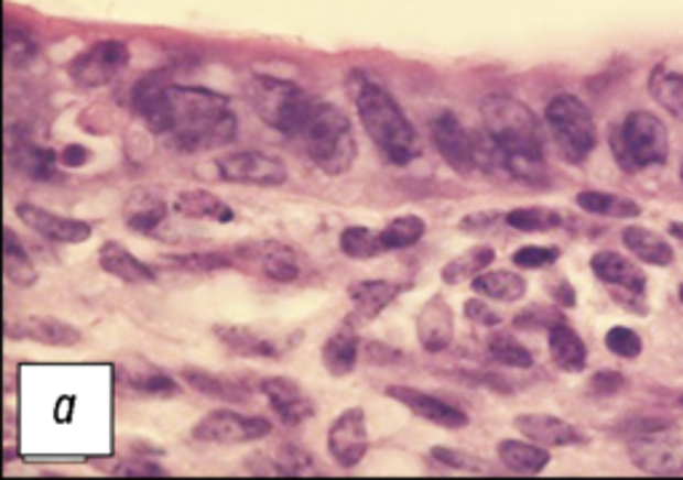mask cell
I'll use <instances>...</instances> for the list:
<instances>
[{
  "label": "cell",
  "mask_w": 683,
  "mask_h": 480,
  "mask_svg": "<svg viewBox=\"0 0 683 480\" xmlns=\"http://www.w3.org/2000/svg\"><path fill=\"white\" fill-rule=\"evenodd\" d=\"M131 105L148 129L180 153L227 148L238 134L230 99L212 88L180 86L148 75L131 91Z\"/></svg>",
  "instance_id": "obj_1"
},
{
  "label": "cell",
  "mask_w": 683,
  "mask_h": 480,
  "mask_svg": "<svg viewBox=\"0 0 683 480\" xmlns=\"http://www.w3.org/2000/svg\"><path fill=\"white\" fill-rule=\"evenodd\" d=\"M480 116L491 150L505 172L523 185H548L545 137L531 107L510 94H491L480 102Z\"/></svg>",
  "instance_id": "obj_2"
},
{
  "label": "cell",
  "mask_w": 683,
  "mask_h": 480,
  "mask_svg": "<svg viewBox=\"0 0 683 480\" xmlns=\"http://www.w3.org/2000/svg\"><path fill=\"white\" fill-rule=\"evenodd\" d=\"M353 102H356L366 134L377 144L384 161L403 168L422 155V139L416 134L414 123L406 118V112L401 110L388 88L375 84L366 75H356L353 78Z\"/></svg>",
  "instance_id": "obj_3"
},
{
  "label": "cell",
  "mask_w": 683,
  "mask_h": 480,
  "mask_svg": "<svg viewBox=\"0 0 683 480\" xmlns=\"http://www.w3.org/2000/svg\"><path fill=\"white\" fill-rule=\"evenodd\" d=\"M294 139H300L307 161L328 176L347 174L358 157L350 118L332 102H313L300 134Z\"/></svg>",
  "instance_id": "obj_4"
},
{
  "label": "cell",
  "mask_w": 683,
  "mask_h": 480,
  "mask_svg": "<svg viewBox=\"0 0 683 480\" xmlns=\"http://www.w3.org/2000/svg\"><path fill=\"white\" fill-rule=\"evenodd\" d=\"M611 155L619 168L638 174L643 168L662 166L670 153V137L665 123L649 110H632L609 134Z\"/></svg>",
  "instance_id": "obj_5"
},
{
  "label": "cell",
  "mask_w": 683,
  "mask_h": 480,
  "mask_svg": "<svg viewBox=\"0 0 683 480\" xmlns=\"http://www.w3.org/2000/svg\"><path fill=\"white\" fill-rule=\"evenodd\" d=\"M246 102L262 123H268L278 134L294 139L315 99L294 80L275 78V75H254L246 84Z\"/></svg>",
  "instance_id": "obj_6"
},
{
  "label": "cell",
  "mask_w": 683,
  "mask_h": 480,
  "mask_svg": "<svg viewBox=\"0 0 683 480\" xmlns=\"http://www.w3.org/2000/svg\"><path fill=\"white\" fill-rule=\"evenodd\" d=\"M548 129L555 148L568 163H585L598 144V131L593 112L574 94H559L545 107Z\"/></svg>",
  "instance_id": "obj_7"
},
{
  "label": "cell",
  "mask_w": 683,
  "mask_h": 480,
  "mask_svg": "<svg viewBox=\"0 0 683 480\" xmlns=\"http://www.w3.org/2000/svg\"><path fill=\"white\" fill-rule=\"evenodd\" d=\"M430 139H433L435 150H438L441 157L454 168L459 176H470L480 172V168L489 163V155H495V150L484 148L478 142L476 134L467 131V126L454 116L452 110L438 112L430 120Z\"/></svg>",
  "instance_id": "obj_8"
},
{
  "label": "cell",
  "mask_w": 683,
  "mask_h": 480,
  "mask_svg": "<svg viewBox=\"0 0 683 480\" xmlns=\"http://www.w3.org/2000/svg\"><path fill=\"white\" fill-rule=\"evenodd\" d=\"M131 52L123 41H97L69 62L67 75L80 88H102L118 78L129 65Z\"/></svg>",
  "instance_id": "obj_9"
},
{
  "label": "cell",
  "mask_w": 683,
  "mask_h": 480,
  "mask_svg": "<svg viewBox=\"0 0 683 480\" xmlns=\"http://www.w3.org/2000/svg\"><path fill=\"white\" fill-rule=\"evenodd\" d=\"M270 433H273V425L264 416H246L230 408H217L193 427V440L214 446H240L264 440Z\"/></svg>",
  "instance_id": "obj_10"
},
{
  "label": "cell",
  "mask_w": 683,
  "mask_h": 480,
  "mask_svg": "<svg viewBox=\"0 0 683 480\" xmlns=\"http://www.w3.org/2000/svg\"><path fill=\"white\" fill-rule=\"evenodd\" d=\"M590 270L606 288L615 292L619 305L636 309V313H647L643 299H647L649 281L647 273L632 259L617 254V251H598L590 259Z\"/></svg>",
  "instance_id": "obj_11"
},
{
  "label": "cell",
  "mask_w": 683,
  "mask_h": 480,
  "mask_svg": "<svg viewBox=\"0 0 683 480\" xmlns=\"http://www.w3.org/2000/svg\"><path fill=\"white\" fill-rule=\"evenodd\" d=\"M219 179L227 185L249 187H281L289 179L286 163L278 155L262 153V150H240V153H225L217 157Z\"/></svg>",
  "instance_id": "obj_12"
},
{
  "label": "cell",
  "mask_w": 683,
  "mask_h": 480,
  "mask_svg": "<svg viewBox=\"0 0 683 480\" xmlns=\"http://www.w3.org/2000/svg\"><path fill=\"white\" fill-rule=\"evenodd\" d=\"M217 339L223 342L227 350L236 352L240 358H259V360H278L289 356L296 345L302 342L300 331L278 334L268 331V328H254V326H217L214 328Z\"/></svg>",
  "instance_id": "obj_13"
},
{
  "label": "cell",
  "mask_w": 683,
  "mask_h": 480,
  "mask_svg": "<svg viewBox=\"0 0 683 480\" xmlns=\"http://www.w3.org/2000/svg\"><path fill=\"white\" fill-rule=\"evenodd\" d=\"M326 446L332 459L345 470H353L364 462L369 451V429H366V412L360 406L347 408L332 422L326 435Z\"/></svg>",
  "instance_id": "obj_14"
},
{
  "label": "cell",
  "mask_w": 683,
  "mask_h": 480,
  "mask_svg": "<svg viewBox=\"0 0 683 480\" xmlns=\"http://www.w3.org/2000/svg\"><path fill=\"white\" fill-rule=\"evenodd\" d=\"M630 462L643 472V476L673 478L683 476V440L665 438V433L641 435L630 438L628 444Z\"/></svg>",
  "instance_id": "obj_15"
},
{
  "label": "cell",
  "mask_w": 683,
  "mask_h": 480,
  "mask_svg": "<svg viewBox=\"0 0 683 480\" xmlns=\"http://www.w3.org/2000/svg\"><path fill=\"white\" fill-rule=\"evenodd\" d=\"M257 393L264 395L270 408L278 414V419L286 427H302L307 419H313L315 403L300 382L289 377H264L257 382Z\"/></svg>",
  "instance_id": "obj_16"
},
{
  "label": "cell",
  "mask_w": 683,
  "mask_h": 480,
  "mask_svg": "<svg viewBox=\"0 0 683 480\" xmlns=\"http://www.w3.org/2000/svg\"><path fill=\"white\" fill-rule=\"evenodd\" d=\"M384 395L393 397V401L401 403V406H406L411 414L420 416V419H425L435 427L462 429L470 425V416L462 412V408L441 401L438 395L425 393V390L409 388V384H393V388L384 390Z\"/></svg>",
  "instance_id": "obj_17"
},
{
  "label": "cell",
  "mask_w": 683,
  "mask_h": 480,
  "mask_svg": "<svg viewBox=\"0 0 683 480\" xmlns=\"http://www.w3.org/2000/svg\"><path fill=\"white\" fill-rule=\"evenodd\" d=\"M17 217L22 219L30 230L37 232V236L54 240V243H86L91 238V225L80 222V219L73 217H59V214L46 211V208L33 206V204H19L17 206Z\"/></svg>",
  "instance_id": "obj_18"
},
{
  "label": "cell",
  "mask_w": 683,
  "mask_h": 480,
  "mask_svg": "<svg viewBox=\"0 0 683 480\" xmlns=\"http://www.w3.org/2000/svg\"><path fill=\"white\" fill-rule=\"evenodd\" d=\"M403 292V286H398L393 281H358L347 288V299H350V315H347V324L353 326H366L371 320L379 318L393 302L398 294Z\"/></svg>",
  "instance_id": "obj_19"
},
{
  "label": "cell",
  "mask_w": 683,
  "mask_h": 480,
  "mask_svg": "<svg viewBox=\"0 0 683 480\" xmlns=\"http://www.w3.org/2000/svg\"><path fill=\"white\" fill-rule=\"evenodd\" d=\"M416 339H420L422 350L446 352L454 342V309L441 294L430 296L422 305L420 315H416Z\"/></svg>",
  "instance_id": "obj_20"
},
{
  "label": "cell",
  "mask_w": 683,
  "mask_h": 480,
  "mask_svg": "<svg viewBox=\"0 0 683 480\" xmlns=\"http://www.w3.org/2000/svg\"><path fill=\"white\" fill-rule=\"evenodd\" d=\"M6 337L46 347H75L80 342L78 328L59 318H48V315H28V318L11 320L6 326Z\"/></svg>",
  "instance_id": "obj_21"
},
{
  "label": "cell",
  "mask_w": 683,
  "mask_h": 480,
  "mask_svg": "<svg viewBox=\"0 0 683 480\" xmlns=\"http://www.w3.org/2000/svg\"><path fill=\"white\" fill-rule=\"evenodd\" d=\"M516 427L523 438L534 440V444L545 448H566L587 444V435L579 433L572 422L559 419L550 414H521L516 416Z\"/></svg>",
  "instance_id": "obj_22"
},
{
  "label": "cell",
  "mask_w": 683,
  "mask_h": 480,
  "mask_svg": "<svg viewBox=\"0 0 683 480\" xmlns=\"http://www.w3.org/2000/svg\"><path fill=\"white\" fill-rule=\"evenodd\" d=\"M246 470L251 476H270V478H300V476H313L315 472V459L310 457L302 446H278L273 457L268 454H259L246 462Z\"/></svg>",
  "instance_id": "obj_23"
},
{
  "label": "cell",
  "mask_w": 683,
  "mask_h": 480,
  "mask_svg": "<svg viewBox=\"0 0 683 480\" xmlns=\"http://www.w3.org/2000/svg\"><path fill=\"white\" fill-rule=\"evenodd\" d=\"M259 270L273 283H296L307 270V259L294 246L281 240H268L259 246Z\"/></svg>",
  "instance_id": "obj_24"
},
{
  "label": "cell",
  "mask_w": 683,
  "mask_h": 480,
  "mask_svg": "<svg viewBox=\"0 0 683 480\" xmlns=\"http://www.w3.org/2000/svg\"><path fill=\"white\" fill-rule=\"evenodd\" d=\"M182 379H185L195 393L212 397V401L219 403H249L251 395H254V390L236 377L212 374V371L189 369V366L187 369H182Z\"/></svg>",
  "instance_id": "obj_25"
},
{
  "label": "cell",
  "mask_w": 683,
  "mask_h": 480,
  "mask_svg": "<svg viewBox=\"0 0 683 480\" xmlns=\"http://www.w3.org/2000/svg\"><path fill=\"white\" fill-rule=\"evenodd\" d=\"M171 211L185 219H204V222H236V211L208 189H182L171 204Z\"/></svg>",
  "instance_id": "obj_26"
},
{
  "label": "cell",
  "mask_w": 683,
  "mask_h": 480,
  "mask_svg": "<svg viewBox=\"0 0 683 480\" xmlns=\"http://www.w3.org/2000/svg\"><path fill=\"white\" fill-rule=\"evenodd\" d=\"M358 326L342 324L337 331L324 342L321 358H324L326 371L332 377H350L356 371L358 358H360V337L356 331Z\"/></svg>",
  "instance_id": "obj_27"
},
{
  "label": "cell",
  "mask_w": 683,
  "mask_h": 480,
  "mask_svg": "<svg viewBox=\"0 0 683 480\" xmlns=\"http://www.w3.org/2000/svg\"><path fill=\"white\" fill-rule=\"evenodd\" d=\"M99 268H102L107 275L118 277V281L131 283V286H139V283H155V270L150 268V264H144L142 259L131 254L126 246L116 243V240L102 243V249H99Z\"/></svg>",
  "instance_id": "obj_28"
},
{
  "label": "cell",
  "mask_w": 683,
  "mask_h": 480,
  "mask_svg": "<svg viewBox=\"0 0 683 480\" xmlns=\"http://www.w3.org/2000/svg\"><path fill=\"white\" fill-rule=\"evenodd\" d=\"M622 243L632 257L641 259L643 264H651V268H668V264L675 262V251L673 246H670V240L660 236V232L649 230V227H625Z\"/></svg>",
  "instance_id": "obj_29"
},
{
  "label": "cell",
  "mask_w": 683,
  "mask_h": 480,
  "mask_svg": "<svg viewBox=\"0 0 683 480\" xmlns=\"http://www.w3.org/2000/svg\"><path fill=\"white\" fill-rule=\"evenodd\" d=\"M169 211L171 206L155 193V189H134L123 206V217L129 230L142 232V236L158 230V225L169 217Z\"/></svg>",
  "instance_id": "obj_30"
},
{
  "label": "cell",
  "mask_w": 683,
  "mask_h": 480,
  "mask_svg": "<svg viewBox=\"0 0 683 480\" xmlns=\"http://www.w3.org/2000/svg\"><path fill=\"white\" fill-rule=\"evenodd\" d=\"M497 457L512 476H540L550 465V451L534 440H499Z\"/></svg>",
  "instance_id": "obj_31"
},
{
  "label": "cell",
  "mask_w": 683,
  "mask_h": 480,
  "mask_svg": "<svg viewBox=\"0 0 683 480\" xmlns=\"http://www.w3.org/2000/svg\"><path fill=\"white\" fill-rule=\"evenodd\" d=\"M548 347L550 358H553V363L559 366L561 371H566V374H579V371H585L587 347L582 342L579 334L568 324L555 326L553 331L548 334Z\"/></svg>",
  "instance_id": "obj_32"
},
{
  "label": "cell",
  "mask_w": 683,
  "mask_h": 480,
  "mask_svg": "<svg viewBox=\"0 0 683 480\" xmlns=\"http://www.w3.org/2000/svg\"><path fill=\"white\" fill-rule=\"evenodd\" d=\"M473 292L495 302H518L529 292L527 277L512 270H486L473 277Z\"/></svg>",
  "instance_id": "obj_33"
},
{
  "label": "cell",
  "mask_w": 683,
  "mask_h": 480,
  "mask_svg": "<svg viewBox=\"0 0 683 480\" xmlns=\"http://www.w3.org/2000/svg\"><path fill=\"white\" fill-rule=\"evenodd\" d=\"M56 157L59 155H56L54 150L37 148V144L33 142H17L14 148L9 150L11 166H14L22 176H28V179H35V182L54 179Z\"/></svg>",
  "instance_id": "obj_34"
},
{
  "label": "cell",
  "mask_w": 683,
  "mask_h": 480,
  "mask_svg": "<svg viewBox=\"0 0 683 480\" xmlns=\"http://www.w3.org/2000/svg\"><path fill=\"white\" fill-rule=\"evenodd\" d=\"M577 206L593 217H611V219H636L641 217V206L630 198L600 193V189H582L577 195Z\"/></svg>",
  "instance_id": "obj_35"
},
{
  "label": "cell",
  "mask_w": 683,
  "mask_h": 480,
  "mask_svg": "<svg viewBox=\"0 0 683 480\" xmlns=\"http://www.w3.org/2000/svg\"><path fill=\"white\" fill-rule=\"evenodd\" d=\"M649 94L675 120H683V73H673L665 65H657L651 69Z\"/></svg>",
  "instance_id": "obj_36"
},
{
  "label": "cell",
  "mask_w": 683,
  "mask_h": 480,
  "mask_svg": "<svg viewBox=\"0 0 683 480\" xmlns=\"http://www.w3.org/2000/svg\"><path fill=\"white\" fill-rule=\"evenodd\" d=\"M495 259L497 251L491 249V246H473V249H467L465 254L454 257L452 262L444 264L441 277H444V283H448V286H457V283H465L470 281V277L486 273Z\"/></svg>",
  "instance_id": "obj_37"
},
{
  "label": "cell",
  "mask_w": 683,
  "mask_h": 480,
  "mask_svg": "<svg viewBox=\"0 0 683 480\" xmlns=\"http://www.w3.org/2000/svg\"><path fill=\"white\" fill-rule=\"evenodd\" d=\"M3 273L19 288H30L37 283V270L33 259L28 257L24 246L19 243L14 230H6L3 236Z\"/></svg>",
  "instance_id": "obj_38"
},
{
  "label": "cell",
  "mask_w": 683,
  "mask_h": 480,
  "mask_svg": "<svg viewBox=\"0 0 683 480\" xmlns=\"http://www.w3.org/2000/svg\"><path fill=\"white\" fill-rule=\"evenodd\" d=\"M339 251L347 259H356V262H366V259H377V257L388 254L382 246V236H379V230H371V227H360V225H350L342 230Z\"/></svg>",
  "instance_id": "obj_39"
},
{
  "label": "cell",
  "mask_w": 683,
  "mask_h": 480,
  "mask_svg": "<svg viewBox=\"0 0 683 480\" xmlns=\"http://www.w3.org/2000/svg\"><path fill=\"white\" fill-rule=\"evenodd\" d=\"M505 222L521 232H553L564 227V217L548 206H521L505 214Z\"/></svg>",
  "instance_id": "obj_40"
},
{
  "label": "cell",
  "mask_w": 683,
  "mask_h": 480,
  "mask_svg": "<svg viewBox=\"0 0 683 480\" xmlns=\"http://www.w3.org/2000/svg\"><path fill=\"white\" fill-rule=\"evenodd\" d=\"M427 232V222L416 214H403V217H395L384 230H379L382 236L384 251H403L411 249V246L420 243Z\"/></svg>",
  "instance_id": "obj_41"
},
{
  "label": "cell",
  "mask_w": 683,
  "mask_h": 480,
  "mask_svg": "<svg viewBox=\"0 0 683 480\" xmlns=\"http://www.w3.org/2000/svg\"><path fill=\"white\" fill-rule=\"evenodd\" d=\"M486 352H489V360L505 366V369H531L534 366V356L518 339H512V334H491Z\"/></svg>",
  "instance_id": "obj_42"
},
{
  "label": "cell",
  "mask_w": 683,
  "mask_h": 480,
  "mask_svg": "<svg viewBox=\"0 0 683 480\" xmlns=\"http://www.w3.org/2000/svg\"><path fill=\"white\" fill-rule=\"evenodd\" d=\"M566 324L564 309L559 305H531L512 318V326L521 328V331H545L550 334L555 326Z\"/></svg>",
  "instance_id": "obj_43"
},
{
  "label": "cell",
  "mask_w": 683,
  "mask_h": 480,
  "mask_svg": "<svg viewBox=\"0 0 683 480\" xmlns=\"http://www.w3.org/2000/svg\"><path fill=\"white\" fill-rule=\"evenodd\" d=\"M37 52H41V48H37L35 35L30 33V30L14 28V24L6 28V62H9L11 67H28L37 56Z\"/></svg>",
  "instance_id": "obj_44"
},
{
  "label": "cell",
  "mask_w": 683,
  "mask_h": 480,
  "mask_svg": "<svg viewBox=\"0 0 683 480\" xmlns=\"http://www.w3.org/2000/svg\"><path fill=\"white\" fill-rule=\"evenodd\" d=\"M604 345H606V350L611 352V356H617L622 360H636L643 352L641 334L632 331V328H628V326L609 328V331H606V337H604Z\"/></svg>",
  "instance_id": "obj_45"
},
{
  "label": "cell",
  "mask_w": 683,
  "mask_h": 480,
  "mask_svg": "<svg viewBox=\"0 0 683 480\" xmlns=\"http://www.w3.org/2000/svg\"><path fill=\"white\" fill-rule=\"evenodd\" d=\"M675 422L670 416H660V414H643V416H630V419L619 422L615 425L617 435H628V438H641V435H657V433H668L673 429Z\"/></svg>",
  "instance_id": "obj_46"
},
{
  "label": "cell",
  "mask_w": 683,
  "mask_h": 480,
  "mask_svg": "<svg viewBox=\"0 0 683 480\" xmlns=\"http://www.w3.org/2000/svg\"><path fill=\"white\" fill-rule=\"evenodd\" d=\"M561 259V249L555 246H521V249L512 254V264L518 270H545L553 268Z\"/></svg>",
  "instance_id": "obj_47"
},
{
  "label": "cell",
  "mask_w": 683,
  "mask_h": 480,
  "mask_svg": "<svg viewBox=\"0 0 683 480\" xmlns=\"http://www.w3.org/2000/svg\"><path fill=\"white\" fill-rule=\"evenodd\" d=\"M169 268H180V270H193V273H212V270H225L232 268V259H227V254H174L166 259Z\"/></svg>",
  "instance_id": "obj_48"
},
{
  "label": "cell",
  "mask_w": 683,
  "mask_h": 480,
  "mask_svg": "<svg viewBox=\"0 0 683 480\" xmlns=\"http://www.w3.org/2000/svg\"><path fill=\"white\" fill-rule=\"evenodd\" d=\"M430 457L435 459L438 465L448 467V470H459V472H476V476H480V472H486V465L478 462V459L467 457V454L457 451V448H446V446H435L433 454Z\"/></svg>",
  "instance_id": "obj_49"
},
{
  "label": "cell",
  "mask_w": 683,
  "mask_h": 480,
  "mask_svg": "<svg viewBox=\"0 0 683 480\" xmlns=\"http://www.w3.org/2000/svg\"><path fill=\"white\" fill-rule=\"evenodd\" d=\"M131 388L139 390L144 395H161V397H171V395H180V384L166 374H142L131 379Z\"/></svg>",
  "instance_id": "obj_50"
},
{
  "label": "cell",
  "mask_w": 683,
  "mask_h": 480,
  "mask_svg": "<svg viewBox=\"0 0 683 480\" xmlns=\"http://www.w3.org/2000/svg\"><path fill=\"white\" fill-rule=\"evenodd\" d=\"M110 476L116 478H166L169 472L163 470L161 465L148 462V459H126V462H118L110 470Z\"/></svg>",
  "instance_id": "obj_51"
},
{
  "label": "cell",
  "mask_w": 683,
  "mask_h": 480,
  "mask_svg": "<svg viewBox=\"0 0 683 480\" xmlns=\"http://www.w3.org/2000/svg\"><path fill=\"white\" fill-rule=\"evenodd\" d=\"M625 388H628V379L619 374V371H609V369L593 374L590 384H587L590 395H596V397H611V395L622 393Z\"/></svg>",
  "instance_id": "obj_52"
},
{
  "label": "cell",
  "mask_w": 683,
  "mask_h": 480,
  "mask_svg": "<svg viewBox=\"0 0 683 480\" xmlns=\"http://www.w3.org/2000/svg\"><path fill=\"white\" fill-rule=\"evenodd\" d=\"M465 315H467V320H473V324H478V326L491 328V326L502 324V315L495 313L491 305H486V302L478 299V296H473V299L465 302Z\"/></svg>",
  "instance_id": "obj_53"
},
{
  "label": "cell",
  "mask_w": 683,
  "mask_h": 480,
  "mask_svg": "<svg viewBox=\"0 0 683 480\" xmlns=\"http://www.w3.org/2000/svg\"><path fill=\"white\" fill-rule=\"evenodd\" d=\"M550 299H553V305H559L561 309H572L577 305V292H574V286L566 281V277H559L555 283H550Z\"/></svg>",
  "instance_id": "obj_54"
},
{
  "label": "cell",
  "mask_w": 683,
  "mask_h": 480,
  "mask_svg": "<svg viewBox=\"0 0 683 480\" xmlns=\"http://www.w3.org/2000/svg\"><path fill=\"white\" fill-rule=\"evenodd\" d=\"M499 219H505L502 211H480V214H470V217L462 219L459 227L462 230L476 232V230H486V227H495Z\"/></svg>",
  "instance_id": "obj_55"
},
{
  "label": "cell",
  "mask_w": 683,
  "mask_h": 480,
  "mask_svg": "<svg viewBox=\"0 0 683 480\" xmlns=\"http://www.w3.org/2000/svg\"><path fill=\"white\" fill-rule=\"evenodd\" d=\"M59 161L65 168H80L88 161V150L84 144H67L59 153Z\"/></svg>",
  "instance_id": "obj_56"
},
{
  "label": "cell",
  "mask_w": 683,
  "mask_h": 480,
  "mask_svg": "<svg viewBox=\"0 0 683 480\" xmlns=\"http://www.w3.org/2000/svg\"><path fill=\"white\" fill-rule=\"evenodd\" d=\"M668 232H670V236H673L675 240H681V243H683V222H673V225L668 227Z\"/></svg>",
  "instance_id": "obj_57"
},
{
  "label": "cell",
  "mask_w": 683,
  "mask_h": 480,
  "mask_svg": "<svg viewBox=\"0 0 683 480\" xmlns=\"http://www.w3.org/2000/svg\"><path fill=\"white\" fill-rule=\"evenodd\" d=\"M679 299H681V305H683V286L679 288Z\"/></svg>",
  "instance_id": "obj_58"
},
{
  "label": "cell",
  "mask_w": 683,
  "mask_h": 480,
  "mask_svg": "<svg viewBox=\"0 0 683 480\" xmlns=\"http://www.w3.org/2000/svg\"><path fill=\"white\" fill-rule=\"evenodd\" d=\"M681 185H683V161H681Z\"/></svg>",
  "instance_id": "obj_59"
},
{
  "label": "cell",
  "mask_w": 683,
  "mask_h": 480,
  "mask_svg": "<svg viewBox=\"0 0 683 480\" xmlns=\"http://www.w3.org/2000/svg\"><path fill=\"white\" fill-rule=\"evenodd\" d=\"M681 403H683V397H681Z\"/></svg>",
  "instance_id": "obj_60"
}]
</instances>
